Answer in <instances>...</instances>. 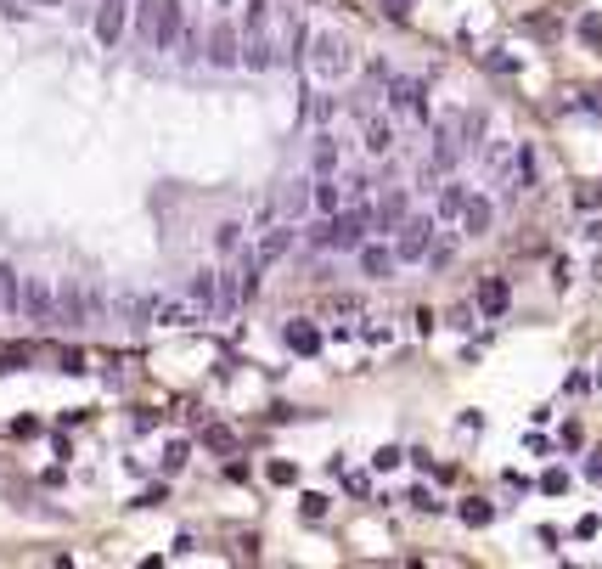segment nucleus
I'll use <instances>...</instances> for the list:
<instances>
[{"mask_svg":"<svg viewBox=\"0 0 602 569\" xmlns=\"http://www.w3.org/2000/svg\"><path fill=\"white\" fill-rule=\"evenodd\" d=\"M366 153H394V124L389 119H372V124H366Z\"/></svg>","mask_w":602,"mask_h":569,"instance_id":"25","label":"nucleus"},{"mask_svg":"<svg viewBox=\"0 0 602 569\" xmlns=\"http://www.w3.org/2000/svg\"><path fill=\"white\" fill-rule=\"evenodd\" d=\"M12 434H17V440H28V434H40V423H35V417H17V423H12Z\"/></svg>","mask_w":602,"mask_h":569,"instance_id":"43","label":"nucleus"},{"mask_svg":"<svg viewBox=\"0 0 602 569\" xmlns=\"http://www.w3.org/2000/svg\"><path fill=\"white\" fill-rule=\"evenodd\" d=\"M366 237H372V209L366 204H344L338 215H327L321 231H310L316 248H338V254H355Z\"/></svg>","mask_w":602,"mask_h":569,"instance_id":"1","label":"nucleus"},{"mask_svg":"<svg viewBox=\"0 0 602 569\" xmlns=\"http://www.w3.org/2000/svg\"><path fill=\"white\" fill-rule=\"evenodd\" d=\"M389 113H394V119H411V124H428V119H433V108H428V85L411 79V74L389 79Z\"/></svg>","mask_w":602,"mask_h":569,"instance_id":"2","label":"nucleus"},{"mask_svg":"<svg viewBox=\"0 0 602 569\" xmlns=\"http://www.w3.org/2000/svg\"><path fill=\"white\" fill-rule=\"evenodd\" d=\"M541 490H546V496H563V490H568V474H563V468H546V474H541Z\"/></svg>","mask_w":602,"mask_h":569,"instance_id":"34","label":"nucleus"},{"mask_svg":"<svg viewBox=\"0 0 602 569\" xmlns=\"http://www.w3.org/2000/svg\"><path fill=\"white\" fill-rule=\"evenodd\" d=\"M349 204L344 197V181L338 175H316V215H338Z\"/></svg>","mask_w":602,"mask_h":569,"instance_id":"19","label":"nucleus"},{"mask_svg":"<svg viewBox=\"0 0 602 569\" xmlns=\"http://www.w3.org/2000/svg\"><path fill=\"white\" fill-rule=\"evenodd\" d=\"M287 220H298L305 209H316V181H287V192H282V204H276Z\"/></svg>","mask_w":602,"mask_h":569,"instance_id":"17","label":"nucleus"},{"mask_svg":"<svg viewBox=\"0 0 602 569\" xmlns=\"http://www.w3.org/2000/svg\"><path fill=\"white\" fill-rule=\"evenodd\" d=\"M203 440H209V451H220V457H231V451H237V434H231V428H209Z\"/></svg>","mask_w":602,"mask_h":569,"instance_id":"32","label":"nucleus"},{"mask_svg":"<svg viewBox=\"0 0 602 569\" xmlns=\"http://www.w3.org/2000/svg\"><path fill=\"white\" fill-rule=\"evenodd\" d=\"M456 513H462V524H467V530H484V524L495 519V508H490V501H484V496H467V501H462V508H456Z\"/></svg>","mask_w":602,"mask_h":569,"instance_id":"24","label":"nucleus"},{"mask_svg":"<svg viewBox=\"0 0 602 569\" xmlns=\"http://www.w3.org/2000/svg\"><path fill=\"white\" fill-rule=\"evenodd\" d=\"M28 361H35V344H12V350H0V373H23Z\"/></svg>","mask_w":602,"mask_h":569,"instance_id":"29","label":"nucleus"},{"mask_svg":"<svg viewBox=\"0 0 602 569\" xmlns=\"http://www.w3.org/2000/svg\"><path fill=\"white\" fill-rule=\"evenodd\" d=\"M451 327H462V332L473 327V305H456V311H451Z\"/></svg>","mask_w":602,"mask_h":569,"instance_id":"42","label":"nucleus"},{"mask_svg":"<svg viewBox=\"0 0 602 569\" xmlns=\"http://www.w3.org/2000/svg\"><path fill=\"white\" fill-rule=\"evenodd\" d=\"M310 68H316L321 79H344V74H349V46H344V35H316Z\"/></svg>","mask_w":602,"mask_h":569,"instance_id":"7","label":"nucleus"},{"mask_svg":"<svg viewBox=\"0 0 602 569\" xmlns=\"http://www.w3.org/2000/svg\"><path fill=\"white\" fill-rule=\"evenodd\" d=\"M57 321H62V327L96 321V293H85L79 282H62V288H57Z\"/></svg>","mask_w":602,"mask_h":569,"instance_id":"6","label":"nucleus"},{"mask_svg":"<svg viewBox=\"0 0 602 569\" xmlns=\"http://www.w3.org/2000/svg\"><path fill=\"white\" fill-rule=\"evenodd\" d=\"M338 142L332 136H316V147H310V175H338Z\"/></svg>","mask_w":602,"mask_h":569,"instance_id":"23","label":"nucleus"},{"mask_svg":"<svg viewBox=\"0 0 602 569\" xmlns=\"http://www.w3.org/2000/svg\"><path fill=\"white\" fill-rule=\"evenodd\" d=\"M17 311H23L28 321H57V293H51L40 277H28V282H23V305H17Z\"/></svg>","mask_w":602,"mask_h":569,"instance_id":"11","label":"nucleus"},{"mask_svg":"<svg viewBox=\"0 0 602 569\" xmlns=\"http://www.w3.org/2000/svg\"><path fill=\"white\" fill-rule=\"evenodd\" d=\"M35 6H62V0H35Z\"/></svg>","mask_w":602,"mask_h":569,"instance_id":"45","label":"nucleus"},{"mask_svg":"<svg viewBox=\"0 0 602 569\" xmlns=\"http://www.w3.org/2000/svg\"><path fill=\"white\" fill-rule=\"evenodd\" d=\"M62 373L79 378V373H85V355H79V350H62Z\"/></svg>","mask_w":602,"mask_h":569,"instance_id":"41","label":"nucleus"},{"mask_svg":"<svg viewBox=\"0 0 602 569\" xmlns=\"http://www.w3.org/2000/svg\"><path fill=\"white\" fill-rule=\"evenodd\" d=\"M209 243H214V254H237V243H243V226H237V220H220Z\"/></svg>","mask_w":602,"mask_h":569,"instance_id":"26","label":"nucleus"},{"mask_svg":"<svg viewBox=\"0 0 602 569\" xmlns=\"http://www.w3.org/2000/svg\"><path fill=\"white\" fill-rule=\"evenodd\" d=\"M400 265V254L394 248H383V243H360V277H372V282H383L389 271Z\"/></svg>","mask_w":602,"mask_h":569,"instance_id":"15","label":"nucleus"},{"mask_svg":"<svg viewBox=\"0 0 602 569\" xmlns=\"http://www.w3.org/2000/svg\"><path fill=\"white\" fill-rule=\"evenodd\" d=\"M186 457H192V446L186 440H170V446H163V474H181Z\"/></svg>","mask_w":602,"mask_h":569,"instance_id":"31","label":"nucleus"},{"mask_svg":"<svg viewBox=\"0 0 602 569\" xmlns=\"http://www.w3.org/2000/svg\"><path fill=\"white\" fill-rule=\"evenodd\" d=\"M580 40L602 51V17H580Z\"/></svg>","mask_w":602,"mask_h":569,"instance_id":"35","label":"nucleus"},{"mask_svg":"<svg viewBox=\"0 0 602 569\" xmlns=\"http://www.w3.org/2000/svg\"><path fill=\"white\" fill-rule=\"evenodd\" d=\"M282 339H287V350H293V355H316V350H321L316 321H287V327H282Z\"/></svg>","mask_w":602,"mask_h":569,"instance_id":"20","label":"nucleus"},{"mask_svg":"<svg viewBox=\"0 0 602 569\" xmlns=\"http://www.w3.org/2000/svg\"><path fill=\"white\" fill-rule=\"evenodd\" d=\"M456 163H462L456 130H451V124H440V130H433V170H456Z\"/></svg>","mask_w":602,"mask_h":569,"instance_id":"21","label":"nucleus"},{"mask_svg":"<svg viewBox=\"0 0 602 569\" xmlns=\"http://www.w3.org/2000/svg\"><path fill=\"white\" fill-rule=\"evenodd\" d=\"M597 204H602L597 186H575V209H597Z\"/></svg>","mask_w":602,"mask_h":569,"instance_id":"40","label":"nucleus"},{"mask_svg":"<svg viewBox=\"0 0 602 569\" xmlns=\"http://www.w3.org/2000/svg\"><path fill=\"white\" fill-rule=\"evenodd\" d=\"M535 186H541V158H535L529 142H518L513 147V197L518 192H535Z\"/></svg>","mask_w":602,"mask_h":569,"instance_id":"13","label":"nucleus"},{"mask_svg":"<svg viewBox=\"0 0 602 569\" xmlns=\"http://www.w3.org/2000/svg\"><path fill=\"white\" fill-rule=\"evenodd\" d=\"M400 457H406V451H400V446H383V451L372 457V468H378V474H389V468H400Z\"/></svg>","mask_w":602,"mask_h":569,"instance_id":"36","label":"nucleus"},{"mask_svg":"<svg viewBox=\"0 0 602 569\" xmlns=\"http://www.w3.org/2000/svg\"><path fill=\"white\" fill-rule=\"evenodd\" d=\"M0 305H6V299H0Z\"/></svg>","mask_w":602,"mask_h":569,"instance_id":"46","label":"nucleus"},{"mask_svg":"<svg viewBox=\"0 0 602 569\" xmlns=\"http://www.w3.org/2000/svg\"><path fill=\"white\" fill-rule=\"evenodd\" d=\"M152 321H158V327H192V321H203V305H197L192 293H186V299H163Z\"/></svg>","mask_w":602,"mask_h":569,"instance_id":"14","label":"nucleus"},{"mask_svg":"<svg viewBox=\"0 0 602 569\" xmlns=\"http://www.w3.org/2000/svg\"><path fill=\"white\" fill-rule=\"evenodd\" d=\"M158 6H163V0H141V6H136V35L152 46V35H158Z\"/></svg>","mask_w":602,"mask_h":569,"instance_id":"27","label":"nucleus"},{"mask_svg":"<svg viewBox=\"0 0 602 569\" xmlns=\"http://www.w3.org/2000/svg\"><path fill=\"white\" fill-rule=\"evenodd\" d=\"M298 248V220H282V226H265V237H259V265H276V259H287Z\"/></svg>","mask_w":602,"mask_h":569,"instance_id":"8","label":"nucleus"},{"mask_svg":"<svg viewBox=\"0 0 602 569\" xmlns=\"http://www.w3.org/2000/svg\"><path fill=\"white\" fill-rule=\"evenodd\" d=\"M124 17H130V0H102V6H96V40L108 51L124 40Z\"/></svg>","mask_w":602,"mask_h":569,"instance_id":"10","label":"nucleus"},{"mask_svg":"<svg viewBox=\"0 0 602 569\" xmlns=\"http://www.w3.org/2000/svg\"><path fill=\"white\" fill-rule=\"evenodd\" d=\"M203 57L214 62V68H243V35H237L231 17H214L209 40H203Z\"/></svg>","mask_w":602,"mask_h":569,"instance_id":"4","label":"nucleus"},{"mask_svg":"<svg viewBox=\"0 0 602 569\" xmlns=\"http://www.w3.org/2000/svg\"><path fill=\"white\" fill-rule=\"evenodd\" d=\"M462 209H467V186H456V181L440 186V220H451V215H462Z\"/></svg>","mask_w":602,"mask_h":569,"instance_id":"28","label":"nucleus"},{"mask_svg":"<svg viewBox=\"0 0 602 569\" xmlns=\"http://www.w3.org/2000/svg\"><path fill=\"white\" fill-rule=\"evenodd\" d=\"M406 215H411V197H406V192H389L383 204L372 209V231H394V226L406 220Z\"/></svg>","mask_w":602,"mask_h":569,"instance_id":"16","label":"nucleus"},{"mask_svg":"<svg viewBox=\"0 0 602 569\" xmlns=\"http://www.w3.org/2000/svg\"><path fill=\"white\" fill-rule=\"evenodd\" d=\"M271 485H298V468L293 462H271Z\"/></svg>","mask_w":602,"mask_h":569,"instance_id":"37","label":"nucleus"},{"mask_svg":"<svg viewBox=\"0 0 602 569\" xmlns=\"http://www.w3.org/2000/svg\"><path fill=\"white\" fill-rule=\"evenodd\" d=\"M378 6H383V17H394V23L411 17V0H378Z\"/></svg>","mask_w":602,"mask_h":569,"instance_id":"38","label":"nucleus"},{"mask_svg":"<svg viewBox=\"0 0 602 569\" xmlns=\"http://www.w3.org/2000/svg\"><path fill=\"white\" fill-rule=\"evenodd\" d=\"M305 113L321 124V119H332V102H327V96H305Z\"/></svg>","mask_w":602,"mask_h":569,"instance_id":"39","label":"nucleus"},{"mask_svg":"<svg viewBox=\"0 0 602 569\" xmlns=\"http://www.w3.org/2000/svg\"><path fill=\"white\" fill-rule=\"evenodd\" d=\"M186 293L197 299V305H203V316L220 321V299H225V277H220V271H197V277L186 282Z\"/></svg>","mask_w":602,"mask_h":569,"instance_id":"12","label":"nucleus"},{"mask_svg":"<svg viewBox=\"0 0 602 569\" xmlns=\"http://www.w3.org/2000/svg\"><path fill=\"white\" fill-rule=\"evenodd\" d=\"M276 40H271V23H248L243 28V68H254V74H271L276 68Z\"/></svg>","mask_w":602,"mask_h":569,"instance_id":"5","label":"nucleus"},{"mask_svg":"<svg viewBox=\"0 0 602 569\" xmlns=\"http://www.w3.org/2000/svg\"><path fill=\"white\" fill-rule=\"evenodd\" d=\"M462 136H467L462 147H479V142H484V113H467V119H462Z\"/></svg>","mask_w":602,"mask_h":569,"instance_id":"33","label":"nucleus"},{"mask_svg":"<svg viewBox=\"0 0 602 569\" xmlns=\"http://www.w3.org/2000/svg\"><path fill=\"white\" fill-rule=\"evenodd\" d=\"M186 35V12H181V0H163L158 6V35H152V51H175Z\"/></svg>","mask_w":602,"mask_h":569,"instance_id":"9","label":"nucleus"},{"mask_svg":"<svg viewBox=\"0 0 602 569\" xmlns=\"http://www.w3.org/2000/svg\"><path fill=\"white\" fill-rule=\"evenodd\" d=\"M490 220H495L490 197H467V209H462V226H467V237H490Z\"/></svg>","mask_w":602,"mask_h":569,"instance_id":"22","label":"nucleus"},{"mask_svg":"<svg viewBox=\"0 0 602 569\" xmlns=\"http://www.w3.org/2000/svg\"><path fill=\"white\" fill-rule=\"evenodd\" d=\"M433 226H440V215H406V220H400V237H394L400 265L428 259V248H433Z\"/></svg>","mask_w":602,"mask_h":569,"instance_id":"3","label":"nucleus"},{"mask_svg":"<svg viewBox=\"0 0 602 569\" xmlns=\"http://www.w3.org/2000/svg\"><path fill=\"white\" fill-rule=\"evenodd\" d=\"M507 305H513V288L501 282V277H484V282H479V311H484V316L495 321V316L507 311Z\"/></svg>","mask_w":602,"mask_h":569,"instance_id":"18","label":"nucleus"},{"mask_svg":"<svg viewBox=\"0 0 602 569\" xmlns=\"http://www.w3.org/2000/svg\"><path fill=\"white\" fill-rule=\"evenodd\" d=\"M586 479H602V457H591V462H586Z\"/></svg>","mask_w":602,"mask_h":569,"instance_id":"44","label":"nucleus"},{"mask_svg":"<svg viewBox=\"0 0 602 569\" xmlns=\"http://www.w3.org/2000/svg\"><path fill=\"white\" fill-rule=\"evenodd\" d=\"M298 519H305V524H316V519H327V496H316V490H305V496H298Z\"/></svg>","mask_w":602,"mask_h":569,"instance_id":"30","label":"nucleus"}]
</instances>
